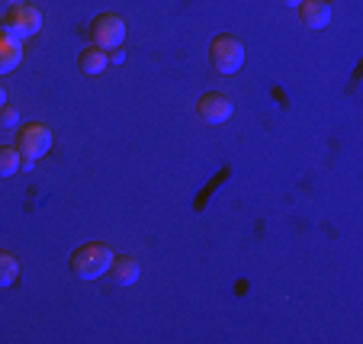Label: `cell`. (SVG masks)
<instances>
[{"mask_svg":"<svg viewBox=\"0 0 363 344\" xmlns=\"http://www.w3.org/2000/svg\"><path fill=\"white\" fill-rule=\"evenodd\" d=\"M16 277H20V264L10 251L0 248V287H13Z\"/></svg>","mask_w":363,"mask_h":344,"instance_id":"obj_12","label":"cell"},{"mask_svg":"<svg viewBox=\"0 0 363 344\" xmlns=\"http://www.w3.org/2000/svg\"><path fill=\"white\" fill-rule=\"evenodd\" d=\"M113 257H116V251H113L110 245L87 241V245H81V248L71 255V270H74V277H81V280H96V277H103L110 270Z\"/></svg>","mask_w":363,"mask_h":344,"instance_id":"obj_1","label":"cell"},{"mask_svg":"<svg viewBox=\"0 0 363 344\" xmlns=\"http://www.w3.org/2000/svg\"><path fill=\"white\" fill-rule=\"evenodd\" d=\"M280 4H283V7H299L302 0H280Z\"/></svg>","mask_w":363,"mask_h":344,"instance_id":"obj_16","label":"cell"},{"mask_svg":"<svg viewBox=\"0 0 363 344\" xmlns=\"http://www.w3.org/2000/svg\"><path fill=\"white\" fill-rule=\"evenodd\" d=\"M90 39H94V45L100 48H119L125 39V20L116 13H100L94 23H90Z\"/></svg>","mask_w":363,"mask_h":344,"instance_id":"obj_5","label":"cell"},{"mask_svg":"<svg viewBox=\"0 0 363 344\" xmlns=\"http://www.w3.org/2000/svg\"><path fill=\"white\" fill-rule=\"evenodd\" d=\"M77 68H81V74H87V77L103 74V71L110 68V52L100 48V45L81 48V55H77Z\"/></svg>","mask_w":363,"mask_h":344,"instance_id":"obj_8","label":"cell"},{"mask_svg":"<svg viewBox=\"0 0 363 344\" xmlns=\"http://www.w3.org/2000/svg\"><path fill=\"white\" fill-rule=\"evenodd\" d=\"M113 55H110V65H123L125 62V55H123V48H110Z\"/></svg>","mask_w":363,"mask_h":344,"instance_id":"obj_14","label":"cell"},{"mask_svg":"<svg viewBox=\"0 0 363 344\" xmlns=\"http://www.w3.org/2000/svg\"><path fill=\"white\" fill-rule=\"evenodd\" d=\"M20 62H23V42L0 29V74L16 71V65Z\"/></svg>","mask_w":363,"mask_h":344,"instance_id":"obj_10","label":"cell"},{"mask_svg":"<svg viewBox=\"0 0 363 344\" xmlns=\"http://www.w3.org/2000/svg\"><path fill=\"white\" fill-rule=\"evenodd\" d=\"M13 148L23 155V161H39L42 155L52 148V129L45 123H26L16 129V142Z\"/></svg>","mask_w":363,"mask_h":344,"instance_id":"obj_4","label":"cell"},{"mask_svg":"<svg viewBox=\"0 0 363 344\" xmlns=\"http://www.w3.org/2000/svg\"><path fill=\"white\" fill-rule=\"evenodd\" d=\"M23 165V155L13 145H0V177H13Z\"/></svg>","mask_w":363,"mask_h":344,"instance_id":"obj_11","label":"cell"},{"mask_svg":"<svg viewBox=\"0 0 363 344\" xmlns=\"http://www.w3.org/2000/svg\"><path fill=\"white\" fill-rule=\"evenodd\" d=\"M7 104V87H4V84H0V106Z\"/></svg>","mask_w":363,"mask_h":344,"instance_id":"obj_15","label":"cell"},{"mask_svg":"<svg viewBox=\"0 0 363 344\" xmlns=\"http://www.w3.org/2000/svg\"><path fill=\"white\" fill-rule=\"evenodd\" d=\"M0 29L7 35H13V39H33V35H39L42 29V10L33 7V4H16V7H7V13H4V20H0Z\"/></svg>","mask_w":363,"mask_h":344,"instance_id":"obj_2","label":"cell"},{"mask_svg":"<svg viewBox=\"0 0 363 344\" xmlns=\"http://www.w3.org/2000/svg\"><path fill=\"white\" fill-rule=\"evenodd\" d=\"M209 62L216 65V71L222 74H235L245 65V42L232 33H222L209 42Z\"/></svg>","mask_w":363,"mask_h":344,"instance_id":"obj_3","label":"cell"},{"mask_svg":"<svg viewBox=\"0 0 363 344\" xmlns=\"http://www.w3.org/2000/svg\"><path fill=\"white\" fill-rule=\"evenodd\" d=\"M0 123H7V126H16V110L10 104L0 106Z\"/></svg>","mask_w":363,"mask_h":344,"instance_id":"obj_13","label":"cell"},{"mask_svg":"<svg viewBox=\"0 0 363 344\" xmlns=\"http://www.w3.org/2000/svg\"><path fill=\"white\" fill-rule=\"evenodd\" d=\"M4 4H7V7H16V4H26V0H4Z\"/></svg>","mask_w":363,"mask_h":344,"instance_id":"obj_17","label":"cell"},{"mask_svg":"<svg viewBox=\"0 0 363 344\" xmlns=\"http://www.w3.org/2000/svg\"><path fill=\"white\" fill-rule=\"evenodd\" d=\"M296 10H299L302 26H308V29H325L331 23V4L328 0H302Z\"/></svg>","mask_w":363,"mask_h":344,"instance_id":"obj_7","label":"cell"},{"mask_svg":"<svg viewBox=\"0 0 363 344\" xmlns=\"http://www.w3.org/2000/svg\"><path fill=\"white\" fill-rule=\"evenodd\" d=\"M196 113H199V119H203V123L222 126V123H228V119H232L235 104H232V96L222 94V90H209V94L199 96Z\"/></svg>","mask_w":363,"mask_h":344,"instance_id":"obj_6","label":"cell"},{"mask_svg":"<svg viewBox=\"0 0 363 344\" xmlns=\"http://www.w3.org/2000/svg\"><path fill=\"white\" fill-rule=\"evenodd\" d=\"M110 274L113 280L119 283V287H132V283H138V277H142V267H138V257L135 255H116L110 264Z\"/></svg>","mask_w":363,"mask_h":344,"instance_id":"obj_9","label":"cell"}]
</instances>
